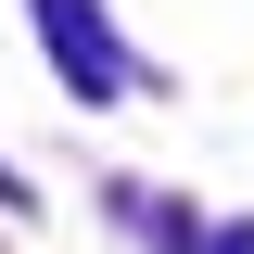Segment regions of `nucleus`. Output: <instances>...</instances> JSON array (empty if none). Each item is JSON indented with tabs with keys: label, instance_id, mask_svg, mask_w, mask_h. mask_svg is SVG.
Segmentation results:
<instances>
[{
	"label": "nucleus",
	"instance_id": "1",
	"mask_svg": "<svg viewBox=\"0 0 254 254\" xmlns=\"http://www.w3.org/2000/svg\"><path fill=\"white\" fill-rule=\"evenodd\" d=\"M38 38L76 64V89H115V38L89 26V0H38Z\"/></svg>",
	"mask_w": 254,
	"mask_h": 254
}]
</instances>
